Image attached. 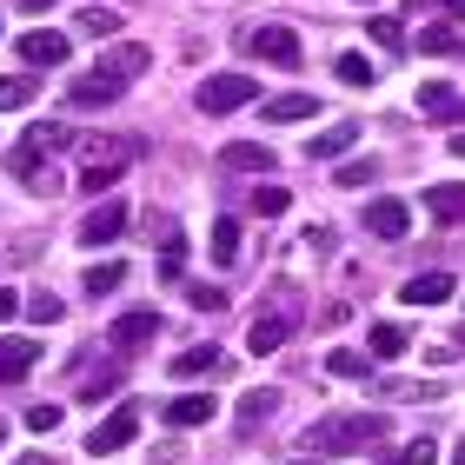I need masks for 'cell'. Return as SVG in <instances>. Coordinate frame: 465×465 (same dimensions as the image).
Returning <instances> with one entry per match:
<instances>
[{
    "instance_id": "1",
    "label": "cell",
    "mask_w": 465,
    "mask_h": 465,
    "mask_svg": "<svg viewBox=\"0 0 465 465\" xmlns=\"http://www.w3.org/2000/svg\"><path fill=\"white\" fill-rule=\"evenodd\" d=\"M60 146H74L67 126H27V134L7 146V173L27 186L34 200H54V193H60V173L47 166V153H60Z\"/></svg>"
},
{
    "instance_id": "2",
    "label": "cell",
    "mask_w": 465,
    "mask_h": 465,
    "mask_svg": "<svg viewBox=\"0 0 465 465\" xmlns=\"http://www.w3.org/2000/svg\"><path fill=\"white\" fill-rule=\"evenodd\" d=\"M392 439V419L386 412H332L306 432V446L320 459H346V452H366V446H386Z\"/></svg>"
},
{
    "instance_id": "3",
    "label": "cell",
    "mask_w": 465,
    "mask_h": 465,
    "mask_svg": "<svg viewBox=\"0 0 465 465\" xmlns=\"http://www.w3.org/2000/svg\"><path fill=\"white\" fill-rule=\"evenodd\" d=\"M260 94V80L252 74H213V80H200V114H232V107H246V100Z\"/></svg>"
},
{
    "instance_id": "4",
    "label": "cell",
    "mask_w": 465,
    "mask_h": 465,
    "mask_svg": "<svg viewBox=\"0 0 465 465\" xmlns=\"http://www.w3.org/2000/svg\"><path fill=\"white\" fill-rule=\"evenodd\" d=\"M126 220H134V206H126L120 193L114 200H100L87 220H80V246H114L120 232H126Z\"/></svg>"
},
{
    "instance_id": "5",
    "label": "cell",
    "mask_w": 465,
    "mask_h": 465,
    "mask_svg": "<svg viewBox=\"0 0 465 465\" xmlns=\"http://www.w3.org/2000/svg\"><path fill=\"white\" fill-rule=\"evenodd\" d=\"M252 54L272 60V67H300V34H292L286 20H272V27H252Z\"/></svg>"
},
{
    "instance_id": "6",
    "label": "cell",
    "mask_w": 465,
    "mask_h": 465,
    "mask_svg": "<svg viewBox=\"0 0 465 465\" xmlns=\"http://www.w3.org/2000/svg\"><path fill=\"white\" fill-rule=\"evenodd\" d=\"M107 340H114L120 352H140L146 340H160V312H153V306H134V312H120Z\"/></svg>"
},
{
    "instance_id": "7",
    "label": "cell",
    "mask_w": 465,
    "mask_h": 465,
    "mask_svg": "<svg viewBox=\"0 0 465 465\" xmlns=\"http://www.w3.org/2000/svg\"><path fill=\"white\" fill-rule=\"evenodd\" d=\"M280 412V392L272 386H252V392H240V412H232V432L240 439H260V426Z\"/></svg>"
},
{
    "instance_id": "8",
    "label": "cell",
    "mask_w": 465,
    "mask_h": 465,
    "mask_svg": "<svg viewBox=\"0 0 465 465\" xmlns=\"http://www.w3.org/2000/svg\"><path fill=\"white\" fill-rule=\"evenodd\" d=\"M134 432H140V419H134V412L120 406L114 419H100V426L87 432V452H94V459H114L120 446H134Z\"/></svg>"
},
{
    "instance_id": "9",
    "label": "cell",
    "mask_w": 465,
    "mask_h": 465,
    "mask_svg": "<svg viewBox=\"0 0 465 465\" xmlns=\"http://www.w3.org/2000/svg\"><path fill=\"white\" fill-rule=\"evenodd\" d=\"M14 47H20V60H27V67H67V34H47V27H34V34H20L14 40Z\"/></svg>"
},
{
    "instance_id": "10",
    "label": "cell",
    "mask_w": 465,
    "mask_h": 465,
    "mask_svg": "<svg viewBox=\"0 0 465 465\" xmlns=\"http://www.w3.org/2000/svg\"><path fill=\"white\" fill-rule=\"evenodd\" d=\"M120 94H126V80H120V74H107V67L80 74L74 87H67V100H74V107H107V100H120Z\"/></svg>"
},
{
    "instance_id": "11",
    "label": "cell",
    "mask_w": 465,
    "mask_h": 465,
    "mask_svg": "<svg viewBox=\"0 0 465 465\" xmlns=\"http://www.w3.org/2000/svg\"><path fill=\"white\" fill-rule=\"evenodd\" d=\"M406 226H412V206H406V200L379 193V200L366 206V232H379V240H406Z\"/></svg>"
},
{
    "instance_id": "12",
    "label": "cell",
    "mask_w": 465,
    "mask_h": 465,
    "mask_svg": "<svg viewBox=\"0 0 465 465\" xmlns=\"http://www.w3.org/2000/svg\"><path fill=\"white\" fill-rule=\"evenodd\" d=\"M399 300H406V306H446L452 300V272H412V280L406 286H399Z\"/></svg>"
},
{
    "instance_id": "13",
    "label": "cell",
    "mask_w": 465,
    "mask_h": 465,
    "mask_svg": "<svg viewBox=\"0 0 465 465\" xmlns=\"http://www.w3.org/2000/svg\"><path fill=\"white\" fill-rule=\"evenodd\" d=\"M220 166H226V173H272V146H260V140H226L220 146Z\"/></svg>"
},
{
    "instance_id": "14",
    "label": "cell",
    "mask_w": 465,
    "mask_h": 465,
    "mask_svg": "<svg viewBox=\"0 0 465 465\" xmlns=\"http://www.w3.org/2000/svg\"><path fill=\"white\" fill-rule=\"evenodd\" d=\"M352 146H359V120H340V126H326V134H312L306 153H312V160H346Z\"/></svg>"
},
{
    "instance_id": "15",
    "label": "cell",
    "mask_w": 465,
    "mask_h": 465,
    "mask_svg": "<svg viewBox=\"0 0 465 465\" xmlns=\"http://www.w3.org/2000/svg\"><path fill=\"white\" fill-rule=\"evenodd\" d=\"M426 213H432V226H459V220H465V180L432 186V193H426Z\"/></svg>"
},
{
    "instance_id": "16",
    "label": "cell",
    "mask_w": 465,
    "mask_h": 465,
    "mask_svg": "<svg viewBox=\"0 0 465 465\" xmlns=\"http://www.w3.org/2000/svg\"><path fill=\"white\" fill-rule=\"evenodd\" d=\"M286 332H292V320H272V312H260V320H252V332H246V352H252V359L280 352V346H286Z\"/></svg>"
},
{
    "instance_id": "17",
    "label": "cell",
    "mask_w": 465,
    "mask_h": 465,
    "mask_svg": "<svg viewBox=\"0 0 465 465\" xmlns=\"http://www.w3.org/2000/svg\"><path fill=\"white\" fill-rule=\"evenodd\" d=\"M146 60H153V54H146L140 40H120V47H107V54H100V67H107V74H120V80H134V74H146Z\"/></svg>"
},
{
    "instance_id": "18",
    "label": "cell",
    "mask_w": 465,
    "mask_h": 465,
    "mask_svg": "<svg viewBox=\"0 0 465 465\" xmlns=\"http://www.w3.org/2000/svg\"><path fill=\"white\" fill-rule=\"evenodd\" d=\"M312 114H320V100H312V94H280V100H266V107H260L266 126H280V120H312Z\"/></svg>"
},
{
    "instance_id": "19",
    "label": "cell",
    "mask_w": 465,
    "mask_h": 465,
    "mask_svg": "<svg viewBox=\"0 0 465 465\" xmlns=\"http://www.w3.org/2000/svg\"><path fill=\"white\" fill-rule=\"evenodd\" d=\"M213 366L226 372V352H220V346H186L166 372H173V379H200V372H213Z\"/></svg>"
},
{
    "instance_id": "20",
    "label": "cell",
    "mask_w": 465,
    "mask_h": 465,
    "mask_svg": "<svg viewBox=\"0 0 465 465\" xmlns=\"http://www.w3.org/2000/svg\"><path fill=\"white\" fill-rule=\"evenodd\" d=\"M34 359H40V340H0V379L34 372Z\"/></svg>"
},
{
    "instance_id": "21",
    "label": "cell",
    "mask_w": 465,
    "mask_h": 465,
    "mask_svg": "<svg viewBox=\"0 0 465 465\" xmlns=\"http://www.w3.org/2000/svg\"><path fill=\"white\" fill-rule=\"evenodd\" d=\"M120 166H126V160H87V166L74 173V186H87V193L107 200V193H114V180H120Z\"/></svg>"
},
{
    "instance_id": "22",
    "label": "cell",
    "mask_w": 465,
    "mask_h": 465,
    "mask_svg": "<svg viewBox=\"0 0 465 465\" xmlns=\"http://www.w3.org/2000/svg\"><path fill=\"white\" fill-rule=\"evenodd\" d=\"M206 419H213V399L206 392H186V399L166 406V426H206Z\"/></svg>"
},
{
    "instance_id": "23",
    "label": "cell",
    "mask_w": 465,
    "mask_h": 465,
    "mask_svg": "<svg viewBox=\"0 0 465 465\" xmlns=\"http://www.w3.org/2000/svg\"><path fill=\"white\" fill-rule=\"evenodd\" d=\"M34 94H40V80H34V74H0V114L34 107Z\"/></svg>"
},
{
    "instance_id": "24",
    "label": "cell",
    "mask_w": 465,
    "mask_h": 465,
    "mask_svg": "<svg viewBox=\"0 0 465 465\" xmlns=\"http://www.w3.org/2000/svg\"><path fill=\"white\" fill-rule=\"evenodd\" d=\"M94 292V300H107L114 286H126V260H100V266H87V280H80Z\"/></svg>"
},
{
    "instance_id": "25",
    "label": "cell",
    "mask_w": 465,
    "mask_h": 465,
    "mask_svg": "<svg viewBox=\"0 0 465 465\" xmlns=\"http://www.w3.org/2000/svg\"><path fill=\"white\" fill-rule=\"evenodd\" d=\"M180 280H186V232L160 246V286H180Z\"/></svg>"
},
{
    "instance_id": "26",
    "label": "cell",
    "mask_w": 465,
    "mask_h": 465,
    "mask_svg": "<svg viewBox=\"0 0 465 465\" xmlns=\"http://www.w3.org/2000/svg\"><path fill=\"white\" fill-rule=\"evenodd\" d=\"M74 27L87 34V40H114V27H120V14H114V7H80V14H74Z\"/></svg>"
},
{
    "instance_id": "27",
    "label": "cell",
    "mask_w": 465,
    "mask_h": 465,
    "mask_svg": "<svg viewBox=\"0 0 465 465\" xmlns=\"http://www.w3.org/2000/svg\"><path fill=\"white\" fill-rule=\"evenodd\" d=\"M406 340H412L406 326H372V332H366V352H372V359H399V352H406Z\"/></svg>"
},
{
    "instance_id": "28",
    "label": "cell",
    "mask_w": 465,
    "mask_h": 465,
    "mask_svg": "<svg viewBox=\"0 0 465 465\" xmlns=\"http://www.w3.org/2000/svg\"><path fill=\"white\" fill-rule=\"evenodd\" d=\"M419 54L452 60V54H465V34H452V27H419Z\"/></svg>"
},
{
    "instance_id": "29",
    "label": "cell",
    "mask_w": 465,
    "mask_h": 465,
    "mask_svg": "<svg viewBox=\"0 0 465 465\" xmlns=\"http://www.w3.org/2000/svg\"><path fill=\"white\" fill-rule=\"evenodd\" d=\"M206 246H213V266H232L240 260V220H213V240Z\"/></svg>"
},
{
    "instance_id": "30",
    "label": "cell",
    "mask_w": 465,
    "mask_h": 465,
    "mask_svg": "<svg viewBox=\"0 0 465 465\" xmlns=\"http://www.w3.org/2000/svg\"><path fill=\"white\" fill-rule=\"evenodd\" d=\"M379 392H386V399H406V406H419V399H439L432 379H379Z\"/></svg>"
},
{
    "instance_id": "31",
    "label": "cell",
    "mask_w": 465,
    "mask_h": 465,
    "mask_svg": "<svg viewBox=\"0 0 465 465\" xmlns=\"http://www.w3.org/2000/svg\"><path fill=\"white\" fill-rule=\"evenodd\" d=\"M366 366H372V352H352V346L326 352V372H332V379H366Z\"/></svg>"
},
{
    "instance_id": "32",
    "label": "cell",
    "mask_w": 465,
    "mask_h": 465,
    "mask_svg": "<svg viewBox=\"0 0 465 465\" xmlns=\"http://www.w3.org/2000/svg\"><path fill=\"white\" fill-rule=\"evenodd\" d=\"M459 107V100H452V87H446V80H426V87H419V114H432V120H446Z\"/></svg>"
},
{
    "instance_id": "33",
    "label": "cell",
    "mask_w": 465,
    "mask_h": 465,
    "mask_svg": "<svg viewBox=\"0 0 465 465\" xmlns=\"http://www.w3.org/2000/svg\"><path fill=\"white\" fill-rule=\"evenodd\" d=\"M332 74H340V80H346V87H372V80H379L366 54H340V60H332Z\"/></svg>"
},
{
    "instance_id": "34",
    "label": "cell",
    "mask_w": 465,
    "mask_h": 465,
    "mask_svg": "<svg viewBox=\"0 0 465 465\" xmlns=\"http://www.w3.org/2000/svg\"><path fill=\"white\" fill-rule=\"evenodd\" d=\"M372 180H379V166H372V160H346L340 173H332V186H346V193H359V186H372Z\"/></svg>"
},
{
    "instance_id": "35",
    "label": "cell",
    "mask_w": 465,
    "mask_h": 465,
    "mask_svg": "<svg viewBox=\"0 0 465 465\" xmlns=\"http://www.w3.org/2000/svg\"><path fill=\"white\" fill-rule=\"evenodd\" d=\"M286 206H292V193H286V186H252V213H266V220H280V213H286Z\"/></svg>"
},
{
    "instance_id": "36",
    "label": "cell",
    "mask_w": 465,
    "mask_h": 465,
    "mask_svg": "<svg viewBox=\"0 0 465 465\" xmlns=\"http://www.w3.org/2000/svg\"><path fill=\"white\" fill-rule=\"evenodd\" d=\"M366 34H372V47H386V54H399V47H406V34H399V20H366Z\"/></svg>"
},
{
    "instance_id": "37",
    "label": "cell",
    "mask_w": 465,
    "mask_h": 465,
    "mask_svg": "<svg viewBox=\"0 0 465 465\" xmlns=\"http://www.w3.org/2000/svg\"><path fill=\"white\" fill-rule=\"evenodd\" d=\"M27 320H34V326H54V320H60V300H54V292H34V300H27Z\"/></svg>"
},
{
    "instance_id": "38",
    "label": "cell",
    "mask_w": 465,
    "mask_h": 465,
    "mask_svg": "<svg viewBox=\"0 0 465 465\" xmlns=\"http://www.w3.org/2000/svg\"><path fill=\"white\" fill-rule=\"evenodd\" d=\"M186 300H193V312H220L226 306V286H186Z\"/></svg>"
},
{
    "instance_id": "39",
    "label": "cell",
    "mask_w": 465,
    "mask_h": 465,
    "mask_svg": "<svg viewBox=\"0 0 465 465\" xmlns=\"http://www.w3.org/2000/svg\"><path fill=\"white\" fill-rule=\"evenodd\" d=\"M54 426H60V406H47V399L27 406V432H54Z\"/></svg>"
},
{
    "instance_id": "40",
    "label": "cell",
    "mask_w": 465,
    "mask_h": 465,
    "mask_svg": "<svg viewBox=\"0 0 465 465\" xmlns=\"http://www.w3.org/2000/svg\"><path fill=\"white\" fill-rule=\"evenodd\" d=\"M120 392V372H94L87 379V392H80V399H114Z\"/></svg>"
},
{
    "instance_id": "41",
    "label": "cell",
    "mask_w": 465,
    "mask_h": 465,
    "mask_svg": "<svg viewBox=\"0 0 465 465\" xmlns=\"http://www.w3.org/2000/svg\"><path fill=\"white\" fill-rule=\"evenodd\" d=\"M432 439H406V452H399V465H432Z\"/></svg>"
},
{
    "instance_id": "42",
    "label": "cell",
    "mask_w": 465,
    "mask_h": 465,
    "mask_svg": "<svg viewBox=\"0 0 465 465\" xmlns=\"http://www.w3.org/2000/svg\"><path fill=\"white\" fill-rule=\"evenodd\" d=\"M134 146H114V140H87V160H126Z\"/></svg>"
},
{
    "instance_id": "43",
    "label": "cell",
    "mask_w": 465,
    "mask_h": 465,
    "mask_svg": "<svg viewBox=\"0 0 465 465\" xmlns=\"http://www.w3.org/2000/svg\"><path fill=\"white\" fill-rule=\"evenodd\" d=\"M14 312H20V292H14V286H0V326H7Z\"/></svg>"
},
{
    "instance_id": "44",
    "label": "cell",
    "mask_w": 465,
    "mask_h": 465,
    "mask_svg": "<svg viewBox=\"0 0 465 465\" xmlns=\"http://www.w3.org/2000/svg\"><path fill=\"white\" fill-rule=\"evenodd\" d=\"M439 7H446L452 20H465V0H439Z\"/></svg>"
},
{
    "instance_id": "45",
    "label": "cell",
    "mask_w": 465,
    "mask_h": 465,
    "mask_svg": "<svg viewBox=\"0 0 465 465\" xmlns=\"http://www.w3.org/2000/svg\"><path fill=\"white\" fill-rule=\"evenodd\" d=\"M20 465H54V452H27V459H20Z\"/></svg>"
},
{
    "instance_id": "46",
    "label": "cell",
    "mask_w": 465,
    "mask_h": 465,
    "mask_svg": "<svg viewBox=\"0 0 465 465\" xmlns=\"http://www.w3.org/2000/svg\"><path fill=\"white\" fill-rule=\"evenodd\" d=\"M452 160H465V134H452Z\"/></svg>"
},
{
    "instance_id": "47",
    "label": "cell",
    "mask_w": 465,
    "mask_h": 465,
    "mask_svg": "<svg viewBox=\"0 0 465 465\" xmlns=\"http://www.w3.org/2000/svg\"><path fill=\"white\" fill-rule=\"evenodd\" d=\"M20 7H27V14H40V7H54V0H20Z\"/></svg>"
},
{
    "instance_id": "48",
    "label": "cell",
    "mask_w": 465,
    "mask_h": 465,
    "mask_svg": "<svg viewBox=\"0 0 465 465\" xmlns=\"http://www.w3.org/2000/svg\"><path fill=\"white\" fill-rule=\"evenodd\" d=\"M292 465H320V452H306V459H292Z\"/></svg>"
},
{
    "instance_id": "49",
    "label": "cell",
    "mask_w": 465,
    "mask_h": 465,
    "mask_svg": "<svg viewBox=\"0 0 465 465\" xmlns=\"http://www.w3.org/2000/svg\"><path fill=\"white\" fill-rule=\"evenodd\" d=\"M452 465H465V439H459V452H452Z\"/></svg>"
},
{
    "instance_id": "50",
    "label": "cell",
    "mask_w": 465,
    "mask_h": 465,
    "mask_svg": "<svg viewBox=\"0 0 465 465\" xmlns=\"http://www.w3.org/2000/svg\"><path fill=\"white\" fill-rule=\"evenodd\" d=\"M0 446H7V419H0Z\"/></svg>"
},
{
    "instance_id": "51",
    "label": "cell",
    "mask_w": 465,
    "mask_h": 465,
    "mask_svg": "<svg viewBox=\"0 0 465 465\" xmlns=\"http://www.w3.org/2000/svg\"><path fill=\"white\" fill-rule=\"evenodd\" d=\"M359 7H379V0H359Z\"/></svg>"
}]
</instances>
